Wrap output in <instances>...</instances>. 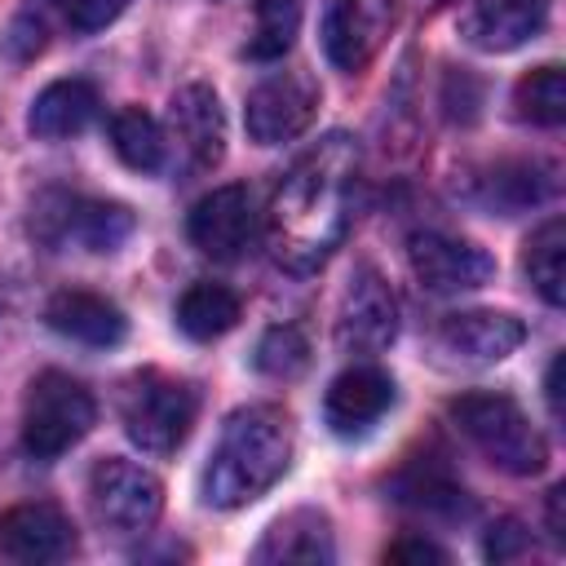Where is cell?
Returning <instances> with one entry per match:
<instances>
[{
	"instance_id": "33",
	"label": "cell",
	"mask_w": 566,
	"mask_h": 566,
	"mask_svg": "<svg viewBox=\"0 0 566 566\" xmlns=\"http://www.w3.org/2000/svg\"><path fill=\"white\" fill-rule=\"evenodd\" d=\"M544 394H548V407H553V416L562 420V354L548 363V380H544Z\"/></svg>"
},
{
	"instance_id": "15",
	"label": "cell",
	"mask_w": 566,
	"mask_h": 566,
	"mask_svg": "<svg viewBox=\"0 0 566 566\" xmlns=\"http://www.w3.org/2000/svg\"><path fill=\"white\" fill-rule=\"evenodd\" d=\"M394 407V380L380 367H349L332 380L327 398H323V416L332 424V433L354 438L367 433L385 411Z\"/></svg>"
},
{
	"instance_id": "28",
	"label": "cell",
	"mask_w": 566,
	"mask_h": 566,
	"mask_svg": "<svg viewBox=\"0 0 566 566\" xmlns=\"http://www.w3.org/2000/svg\"><path fill=\"white\" fill-rule=\"evenodd\" d=\"M394 491H398L402 504H416V509H447V513L464 509V491H460L451 478H442V473L407 469V473L394 482Z\"/></svg>"
},
{
	"instance_id": "5",
	"label": "cell",
	"mask_w": 566,
	"mask_h": 566,
	"mask_svg": "<svg viewBox=\"0 0 566 566\" xmlns=\"http://www.w3.org/2000/svg\"><path fill=\"white\" fill-rule=\"evenodd\" d=\"M199 398L186 380L164 376V371H142L128 380L124 398H119V416H124V433L150 451V455H168L186 442L190 424H195Z\"/></svg>"
},
{
	"instance_id": "29",
	"label": "cell",
	"mask_w": 566,
	"mask_h": 566,
	"mask_svg": "<svg viewBox=\"0 0 566 566\" xmlns=\"http://www.w3.org/2000/svg\"><path fill=\"white\" fill-rule=\"evenodd\" d=\"M57 9H62V18H66L71 31L88 35V31L111 27L128 9V0H57Z\"/></svg>"
},
{
	"instance_id": "16",
	"label": "cell",
	"mask_w": 566,
	"mask_h": 566,
	"mask_svg": "<svg viewBox=\"0 0 566 566\" xmlns=\"http://www.w3.org/2000/svg\"><path fill=\"white\" fill-rule=\"evenodd\" d=\"M172 119V137L181 142V150L190 155L195 168H212L226 155V115H221V97L208 84H186L172 93L168 106Z\"/></svg>"
},
{
	"instance_id": "12",
	"label": "cell",
	"mask_w": 566,
	"mask_h": 566,
	"mask_svg": "<svg viewBox=\"0 0 566 566\" xmlns=\"http://www.w3.org/2000/svg\"><path fill=\"white\" fill-rule=\"evenodd\" d=\"M57 203V212H49L44 203L35 208L40 234L49 243L75 239L88 252H115L128 234H133V212L124 203H102V199H75V195H49Z\"/></svg>"
},
{
	"instance_id": "32",
	"label": "cell",
	"mask_w": 566,
	"mask_h": 566,
	"mask_svg": "<svg viewBox=\"0 0 566 566\" xmlns=\"http://www.w3.org/2000/svg\"><path fill=\"white\" fill-rule=\"evenodd\" d=\"M548 535L562 544L566 539V486L548 491Z\"/></svg>"
},
{
	"instance_id": "13",
	"label": "cell",
	"mask_w": 566,
	"mask_h": 566,
	"mask_svg": "<svg viewBox=\"0 0 566 566\" xmlns=\"http://www.w3.org/2000/svg\"><path fill=\"white\" fill-rule=\"evenodd\" d=\"M394 336H398V301H394L389 283L371 265H363L340 301L336 340L349 354H380Z\"/></svg>"
},
{
	"instance_id": "25",
	"label": "cell",
	"mask_w": 566,
	"mask_h": 566,
	"mask_svg": "<svg viewBox=\"0 0 566 566\" xmlns=\"http://www.w3.org/2000/svg\"><path fill=\"white\" fill-rule=\"evenodd\" d=\"M301 31V0H256V27L248 40L252 62H274L292 49Z\"/></svg>"
},
{
	"instance_id": "14",
	"label": "cell",
	"mask_w": 566,
	"mask_h": 566,
	"mask_svg": "<svg viewBox=\"0 0 566 566\" xmlns=\"http://www.w3.org/2000/svg\"><path fill=\"white\" fill-rule=\"evenodd\" d=\"M548 27V0H469L460 35L482 53H509Z\"/></svg>"
},
{
	"instance_id": "27",
	"label": "cell",
	"mask_w": 566,
	"mask_h": 566,
	"mask_svg": "<svg viewBox=\"0 0 566 566\" xmlns=\"http://www.w3.org/2000/svg\"><path fill=\"white\" fill-rule=\"evenodd\" d=\"M482 186H486L482 199L491 208H500L504 217H513L517 208H526L544 195V186H535L531 164H500V168H491V177H482Z\"/></svg>"
},
{
	"instance_id": "20",
	"label": "cell",
	"mask_w": 566,
	"mask_h": 566,
	"mask_svg": "<svg viewBox=\"0 0 566 566\" xmlns=\"http://www.w3.org/2000/svg\"><path fill=\"white\" fill-rule=\"evenodd\" d=\"M256 562H332L336 544H332V526L323 513L314 509H296L287 517H279L265 539L252 553Z\"/></svg>"
},
{
	"instance_id": "22",
	"label": "cell",
	"mask_w": 566,
	"mask_h": 566,
	"mask_svg": "<svg viewBox=\"0 0 566 566\" xmlns=\"http://www.w3.org/2000/svg\"><path fill=\"white\" fill-rule=\"evenodd\" d=\"M522 265H526V279L535 283V292L548 305H562L566 301V221L562 217H548L526 239Z\"/></svg>"
},
{
	"instance_id": "10",
	"label": "cell",
	"mask_w": 566,
	"mask_h": 566,
	"mask_svg": "<svg viewBox=\"0 0 566 566\" xmlns=\"http://www.w3.org/2000/svg\"><path fill=\"white\" fill-rule=\"evenodd\" d=\"M411 270L416 279L438 292V296H451V292H473L482 283H491L495 274V261L469 243V239H455V234H442V230H424L411 239Z\"/></svg>"
},
{
	"instance_id": "18",
	"label": "cell",
	"mask_w": 566,
	"mask_h": 566,
	"mask_svg": "<svg viewBox=\"0 0 566 566\" xmlns=\"http://www.w3.org/2000/svg\"><path fill=\"white\" fill-rule=\"evenodd\" d=\"M522 340H526L522 318H513L504 310H464V314H451L442 323V345L460 358H473V363H500Z\"/></svg>"
},
{
	"instance_id": "31",
	"label": "cell",
	"mask_w": 566,
	"mask_h": 566,
	"mask_svg": "<svg viewBox=\"0 0 566 566\" xmlns=\"http://www.w3.org/2000/svg\"><path fill=\"white\" fill-rule=\"evenodd\" d=\"M385 562H447V553L429 539H398L385 548Z\"/></svg>"
},
{
	"instance_id": "26",
	"label": "cell",
	"mask_w": 566,
	"mask_h": 566,
	"mask_svg": "<svg viewBox=\"0 0 566 566\" xmlns=\"http://www.w3.org/2000/svg\"><path fill=\"white\" fill-rule=\"evenodd\" d=\"M256 367L274 380H292L310 367V340L301 336V327L283 323V327H270L261 340H256Z\"/></svg>"
},
{
	"instance_id": "1",
	"label": "cell",
	"mask_w": 566,
	"mask_h": 566,
	"mask_svg": "<svg viewBox=\"0 0 566 566\" xmlns=\"http://www.w3.org/2000/svg\"><path fill=\"white\" fill-rule=\"evenodd\" d=\"M354 172H358V146L345 133L323 137L287 168L265 212L270 252L283 270L310 274L332 256V248L349 226Z\"/></svg>"
},
{
	"instance_id": "6",
	"label": "cell",
	"mask_w": 566,
	"mask_h": 566,
	"mask_svg": "<svg viewBox=\"0 0 566 566\" xmlns=\"http://www.w3.org/2000/svg\"><path fill=\"white\" fill-rule=\"evenodd\" d=\"M88 504H93V517L106 526V531H119V535H142L159 522V509H164V486L150 469L133 464V460H97L93 473H88Z\"/></svg>"
},
{
	"instance_id": "24",
	"label": "cell",
	"mask_w": 566,
	"mask_h": 566,
	"mask_svg": "<svg viewBox=\"0 0 566 566\" xmlns=\"http://www.w3.org/2000/svg\"><path fill=\"white\" fill-rule=\"evenodd\" d=\"M513 106H517L522 119L557 128L566 119V75H562V66H535L531 75H522L517 88H513Z\"/></svg>"
},
{
	"instance_id": "21",
	"label": "cell",
	"mask_w": 566,
	"mask_h": 566,
	"mask_svg": "<svg viewBox=\"0 0 566 566\" xmlns=\"http://www.w3.org/2000/svg\"><path fill=\"white\" fill-rule=\"evenodd\" d=\"M239 323V296L221 283H190L177 301V327L190 340H217Z\"/></svg>"
},
{
	"instance_id": "2",
	"label": "cell",
	"mask_w": 566,
	"mask_h": 566,
	"mask_svg": "<svg viewBox=\"0 0 566 566\" xmlns=\"http://www.w3.org/2000/svg\"><path fill=\"white\" fill-rule=\"evenodd\" d=\"M292 464V420L279 407H239L203 464V500L212 509H243L265 495Z\"/></svg>"
},
{
	"instance_id": "9",
	"label": "cell",
	"mask_w": 566,
	"mask_h": 566,
	"mask_svg": "<svg viewBox=\"0 0 566 566\" xmlns=\"http://www.w3.org/2000/svg\"><path fill=\"white\" fill-rule=\"evenodd\" d=\"M394 22V0H327L323 53L336 71H363Z\"/></svg>"
},
{
	"instance_id": "11",
	"label": "cell",
	"mask_w": 566,
	"mask_h": 566,
	"mask_svg": "<svg viewBox=\"0 0 566 566\" xmlns=\"http://www.w3.org/2000/svg\"><path fill=\"white\" fill-rule=\"evenodd\" d=\"M75 553V526L57 504H13L0 513V557L18 566H44Z\"/></svg>"
},
{
	"instance_id": "19",
	"label": "cell",
	"mask_w": 566,
	"mask_h": 566,
	"mask_svg": "<svg viewBox=\"0 0 566 566\" xmlns=\"http://www.w3.org/2000/svg\"><path fill=\"white\" fill-rule=\"evenodd\" d=\"M97 88L88 80H53L35 102H31V115H27V128L44 142H57V137H75L93 124L97 115Z\"/></svg>"
},
{
	"instance_id": "7",
	"label": "cell",
	"mask_w": 566,
	"mask_h": 566,
	"mask_svg": "<svg viewBox=\"0 0 566 566\" xmlns=\"http://www.w3.org/2000/svg\"><path fill=\"white\" fill-rule=\"evenodd\" d=\"M318 115V84L305 71H274L243 102L248 137L261 146H279L301 137Z\"/></svg>"
},
{
	"instance_id": "8",
	"label": "cell",
	"mask_w": 566,
	"mask_h": 566,
	"mask_svg": "<svg viewBox=\"0 0 566 566\" xmlns=\"http://www.w3.org/2000/svg\"><path fill=\"white\" fill-rule=\"evenodd\" d=\"M256 199L248 186H217L190 208V243L212 261H234L256 239Z\"/></svg>"
},
{
	"instance_id": "30",
	"label": "cell",
	"mask_w": 566,
	"mask_h": 566,
	"mask_svg": "<svg viewBox=\"0 0 566 566\" xmlns=\"http://www.w3.org/2000/svg\"><path fill=\"white\" fill-rule=\"evenodd\" d=\"M531 548V535L509 517V522H500V526H491V535H486V557L491 562H509V557H522Z\"/></svg>"
},
{
	"instance_id": "3",
	"label": "cell",
	"mask_w": 566,
	"mask_h": 566,
	"mask_svg": "<svg viewBox=\"0 0 566 566\" xmlns=\"http://www.w3.org/2000/svg\"><path fill=\"white\" fill-rule=\"evenodd\" d=\"M451 420L455 429L504 473L531 478L548 464V442L544 433L531 424V416L509 398V394H460L451 402Z\"/></svg>"
},
{
	"instance_id": "23",
	"label": "cell",
	"mask_w": 566,
	"mask_h": 566,
	"mask_svg": "<svg viewBox=\"0 0 566 566\" xmlns=\"http://www.w3.org/2000/svg\"><path fill=\"white\" fill-rule=\"evenodd\" d=\"M111 146L133 172H155L164 164V128L142 106H128L111 119Z\"/></svg>"
},
{
	"instance_id": "17",
	"label": "cell",
	"mask_w": 566,
	"mask_h": 566,
	"mask_svg": "<svg viewBox=\"0 0 566 566\" xmlns=\"http://www.w3.org/2000/svg\"><path fill=\"white\" fill-rule=\"evenodd\" d=\"M49 327L66 340H80V345H93V349H111L124 340L128 332V318L119 314L115 301L97 296V292H84V287H66L49 301L44 310Z\"/></svg>"
},
{
	"instance_id": "4",
	"label": "cell",
	"mask_w": 566,
	"mask_h": 566,
	"mask_svg": "<svg viewBox=\"0 0 566 566\" xmlns=\"http://www.w3.org/2000/svg\"><path fill=\"white\" fill-rule=\"evenodd\" d=\"M93 420L97 402L80 380H71L66 371H40L22 407V447L35 460H57L93 429Z\"/></svg>"
}]
</instances>
